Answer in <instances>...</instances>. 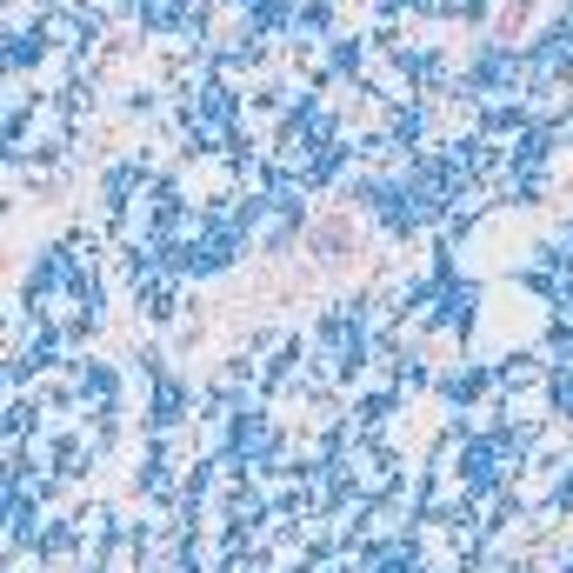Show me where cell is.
I'll return each instance as SVG.
<instances>
[{"label":"cell","mask_w":573,"mask_h":573,"mask_svg":"<svg viewBox=\"0 0 573 573\" xmlns=\"http://www.w3.org/2000/svg\"><path fill=\"white\" fill-rule=\"evenodd\" d=\"M520 14H527V0H507V21H501V34H520Z\"/></svg>","instance_id":"7a4b0ae2"},{"label":"cell","mask_w":573,"mask_h":573,"mask_svg":"<svg viewBox=\"0 0 573 573\" xmlns=\"http://www.w3.org/2000/svg\"><path fill=\"white\" fill-rule=\"evenodd\" d=\"M307 248H313L320 261H354V254H360V233H354V214H347V207H334V214H320V220H313V233H307Z\"/></svg>","instance_id":"6da1fadb"}]
</instances>
